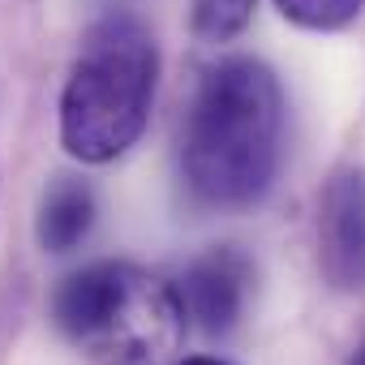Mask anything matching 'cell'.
I'll return each mask as SVG.
<instances>
[{"label": "cell", "mask_w": 365, "mask_h": 365, "mask_svg": "<svg viewBox=\"0 0 365 365\" xmlns=\"http://www.w3.org/2000/svg\"><path fill=\"white\" fill-rule=\"evenodd\" d=\"M284 159V86L258 56H224L202 69L180 125V172L211 211L258 207Z\"/></svg>", "instance_id": "1"}, {"label": "cell", "mask_w": 365, "mask_h": 365, "mask_svg": "<svg viewBox=\"0 0 365 365\" xmlns=\"http://www.w3.org/2000/svg\"><path fill=\"white\" fill-rule=\"evenodd\" d=\"M159 91V43L133 14H103L82 31L56 103V133L69 159L112 163L150 125Z\"/></svg>", "instance_id": "2"}, {"label": "cell", "mask_w": 365, "mask_h": 365, "mask_svg": "<svg viewBox=\"0 0 365 365\" xmlns=\"http://www.w3.org/2000/svg\"><path fill=\"white\" fill-rule=\"evenodd\" d=\"M52 327L99 365H155L190 327L180 288L133 262H91L52 292Z\"/></svg>", "instance_id": "3"}, {"label": "cell", "mask_w": 365, "mask_h": 365, "mask_svg": "<svg viewBox=\"0 0 365 365\" xmlns=\"http://www.w3.org/2000/svg\"><path fill=\"white\" fill-rule=\"evenodd\" d=\"M318 271L335 292L365 288V168L331 172L318 198Z\"/></svg>", "instance_id": "4"}, {"label": "cell", "mask_w": 365, "mask_h": 365, "mask_svg": "<svg viewBox=\"0 0 365 365\" xmlns=\"http://www.w3.org/2000/svg\"><path fill=\"white\" fill-rule=\"evenodd\" d=\"M180 301L185 314L207 331V335H224L237 327L245 297H250V262L237 250H207L202 258H194L180 275Z\"/></svg>", "instance_id": "5"}, {"label": "cell", "mask_w": 365, "mask_h": 365, "mask_svg": "<svg viewBox=\"0 0 365 365\" xmlns=\"http://www.w3.org/2000/svg\"><path fill=\"white\" fill-rule=\"evenodd\" d=\"M91 228H95V194H91L86 180H78V176L48 180V190L39 198V211H35L39 250L69 254L91 237Z\"/></svg>", "instance_id": "6"}, {"label": "cell", "mask_w": 365, "mask_h": 365, "mask_svg": "<svg viewBox=\"0 0 365 365\" xmlns=\"http://www.w3.org/2000/svg\"><path fill=\"white\" fill-rule=\"evenodd\" d=\"M258 0H190V31L202 43H232L250 31Z\"/></svg>", "instance_id": "7"}, {"label": "cell", "mask_w": 365, "mask_h": 365, "mask_svg": "<svg viewBox=\"0 0 365 365\" xmlns=\"http://www.w3.org/2000/svg\"><path fill=\"white\" fill-rule=\"evenodd\" d=\"M284 22H292L297 31H314V35H335L348 31L361 14L365 0H271Z\"/></svg>", "instance_id": "8"}, {"label": "cell", "mask_w": 365, "mask_h": 365, "mask_svg": "<svg viewBox=\"0 0 365 365\" xmlns=\"http://www.w3.org/2000/svg\"><path fill=\"white\" fill-rule=\"evenodd\" d=\"M176 365H228V361H220V356H180Z\"/></svg>", "instance_id": "9"}, {"label": "cell", "mask_w": 365, "mask_h": 365, "mask_svg": "<svg viewBox=\"0 0 365 365\" xmlns=\"http://www.w3.org/2000/svg\"><path fill=\"white\" fill-rule=\"evenodd\" d=\"M348 365H365V335H361V344L352 348V356H348Z\"/></svg>", "instance_id": "10"}]
</instances>
